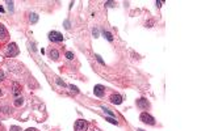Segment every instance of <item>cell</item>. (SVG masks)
Instances as JSON below:
<instances>
[{
  "label": "cell",
  "instance_id": "e0dca14e",
  "mask_svg": "<svg viewBox=\"0 0 197 131\" xmlns=\"http://www.w3.org/2000/svg\"><path fill=\"white\" fill-rule=\"evenodd\" d=\"M96 58H97V60L100 62L101 64H104V60H103V59H101V57H100V55H96Z\"/></svg>",
  "mask_w": 197,
  "mask_h": 131
},
{
  "label": "cell",
  "instance_id": "d4e9b609",
  "mask_svg": "<svg viewBox=\"0 0 197 131\" xmlns=\"http://www.w3.org/2000/svg\"><path fill=\"white\" fill-rule=\"evenodd\" d=\"M138 131H143V130H141V129H139V130H138Z\"/></svg>",
  "mask_w": 197,
  "mask_h": 131
},
{
  "label": "cell",
  "instance_id": "9c48e42d",
  "mask_svg": "<svg viewBox=\"0 0 197 131\" xmlns=\"http://www.w3.org/2000/svg\"><path fill=\"white\" fill-rule=\"evenodd\" d=\"M49 54H50V58H53L54 60H57V59L59 58V52H58L57 50H55V49H51Z\"/></svg>",
  "mask_w": 197,
  "mask_h": 131
},
{
  "label": "cell",
  "instance_id": "5bb4252c",
  "mask_svg": "<svg viewBox=\"0 0 197 131\" xmlns=\"http://www.w3.org/2000/svg\"><path fill=\"white\" fill-rule=\"evenodd\" d=\"M66 58L71 60V59H74V54H72L71 51H67V52H66Z\"/></svg>",
  "mask_w": 197,
  "mask_h": 131
},
{
  "label": "cell",
  "instance_id": "7402d4cb",
  "mask_svg": "<svg viewBox=\"0 0 197 131\" xmlns=\"http://www.w3.org/2000/svg\"><path fill=\"white\" fill-rule=\"evenodd\" d=\"M162 3H163V1H156V5L160 7V5H162Z\"/></svg>",
  "mask_w": 197,
  "mask_h": 131
},
{
  "label": "cell",
  "instance_id": "d6986e66",
  "mask_svg": "<svg viewBox=\"0 0 197 131\" xmlns=\"http://www.w3.org/2000/svg\"><path fill=\"white\" fill-rule=\"evenodd\" d=\"M11 131H20V129L16 126H13V127H11Z\"/></svg>",
  "mask_w": 197,
  "mask_h": 131
},
{
  "label": "cell",
  "instance_id": "cb8c5ba5",
  "mask_svg": "<svg viewBox=\"0 0 197 131\" xmlns=\"http://www.w3.org/2000/svg\"><path fill=\"white\" fill-rule=\"evenodd\" d=\"M0 96H1V91H0Z\"/></svg>",
  "mask_w": 197,
  "mask_h": 131
},
{
  "label": "cell",
  "instance_id": "7a4b0ae2",
  "mask_svg": "<svg viewBox=\"0 0 197 131\" xmlns=\"http://www.w3.org/2000/svg\"><path fill=\"white\" fill-rule=\"evenodd\" d=\"M88 129V123L83 119H79L75 122V131H87Z\"/></svg>",
  "mask_w": 197,
  "mask_h": 131
},
{
  "label": "cell",
  "instance_id": "ba28073f",
  "mask_svg": "<svg viewBox=\"0 0 197 131\" xmlns=\"http://www.w3.org/2000/svg\"><path fill=\"white\" fill-rule=\"evenodd\" d=\"M7 35H8V33H7L5 28H4V26H3L1 24H0V39H5Z\"/></svg>",
  "mask_w": 197,
  "mask_h": 131
},
{
  "label": "cell",
  "instance_id": "7c38bea8",
  "mask_svg": "<svg viewBox=\"0 0 197 131\" xmlns=\"http://www.w3.org/2000/svg\"><path fill=\"white\" fill-rule=\"evenodd\" d=\"M30 21H32V22H37V21H38V16L36 15V13L30 15Z\"/></svg>",
  "mask_w": 197,
  "mask_h": 131
},
{
  "label": "cell",
  "instance_id": "52a82bcc",
  "mask_svg": "<svg viewBox=\"0 0 197 131\" xmlns=\"http://www.w3.org/2000/svg\"><path fill=\"white\" fill-rule=\"evenodd\" d=\"M110 102L114 104V105H120L122 102V97H121L120 94H113V96L110 97Z\"/></svg>",
  "mask_w": 197,
  "mask_h": 131
},
{
  "label": "cell",
  "instance_id": "44dd1931",
  "mask_svg": "<svg viewBox=\"0 0 197 131\" xmlns=\"http://www.w3.org/2000/svg\"><path fill=\"white\" fill-rule=\"evenodd\" d=\"M113 4H114L113 1H108V3H107V5H108V7H113Z\"/></svg>",
  "mask_w": 197,
  "mask_h": 131
},
{
  "label": "cell",
  "instance_id": "3957f363",
  "mask_svg": "<svg viewBox=\"0 0 197 131\" xmlns=\"http://www.w3.org/2000/svg\"><path fill=\"white\" fill-rule=\"evenodd\" d=\"M49 38H50L51 41H54V42H62L63 41V35H62L61 33H58V32H50L49 33Z\"/></svg>",
  "mask_w": 197,
  "mask_h": 131
},
{
  "label": "cell",
  "instance_id": "277c9868",
  "mask_svg": "<svg viewBox=\"0 0 197 131\" xmlns=\"http://www.w3.org/2000/svg\"><path fill=\"white\" fill-rule=\"evenodd\" d=\"M141 121L144 123H149V124H155V119L147 113H142L141 114Z\"/></svg>",
  "mask_w": 197,
  "mask_h": 131
},
{
  "label": "cell",
  "instance_id": "30bf717a",
  "mask_svg": "<svg viewBox=\"0 0 197 131\" xmlns=\"http://www.w3.org/2000/svg\"><path fill=\"white\" fill-rule=\"evenodd\" d=\"M20 93H21V91H20L19 84L15 83V84H13V94H15V96H17V94H20Z\"/></svg>",
  "mask_w": 197,
  "mask_h": 131
},
{
  "label": "cell",
  "instance_id": "4fadbf2b",
  "mask_svg": "<svg viewBox=\"0 0 197 131\" xmlns=\"http://www.w3.org/2000/svg\"><path fill=\"white\" fill-rule=\"evenodd\" d=\"M105 121H108V122H110V123H113V124H118V122L116 121V118H110V117H108Z\"/></svg>",
  "mask_w": 197,
  "mask_h": 131
},
{
  "label": "cell",
  "instance_id": "ffe728a7",
  "mask_svg": "<svg viewBox=\"0 0 197 131\" xmlns=\"http://www.w3.org/2000/svg\"><path fill=\"white\" fill-rule=\"evenodd\" d=\"M70 88H71V89L74 91V92H78V88H76V87H74V85H70Z\"/></svg>",
  "mask_w": 197,
  "mask_h": 131
},
{
  "label": "cell",
  "instance_id": "2e32d148",
  "mask_svg": "<svg viewBox=\"0 0 197 131\" xmlns=\"http://www.w3.org/2000/svg\"><path fill=\"white\" fill-rule=\"evenodd\" d=\"M103 110L105 111V113H108V114H109V116H112V117H114V114H113V113H112V111H110L109 109H107V107H103Z\"/></svg>",
  "mask_w": 197,
  "mask_h": 131
},
{
  "label": "cell",
  "instance_id": "8fae6325",
  "mask_svg": "<svg viewBox=\"0 0 197 131\" xmlns=\"http://www.w3.org/2000/svg\"><path fill=\"white\" fill-rule=\"evenodd\" d=\"M103 34H104V37L107 38L108 41H113V35H112L109 32H105V30H104V32H103Z\"/></svg>",
  "mask_w": 197,
  "mask_h": 131
},
{
  "label": "cell",
  "instance_id": "ac0fdd59",
  "mask_svg": "<svg viewBox=\"0 0 197 131\" xmlns=\"http://www.w3.org/2000/svg\"><path fill=\"white\" fill-rule=\"evenodd\" d=\"M0 80H4V72L0 71Z\"/></svg>",
  "mask_w": 197,
  "mask_h": 131
},
{
  "label": "cell",
  "instance_id": "6da1fadb",
  "mask_svg": "<svg viewBox=\"0 0 197 131\" xmlns=\"http://www.w3.org/2000/svg\"><path fill=\"white\" fill-rule=\"evenodd\" d=\"M7 57H16L19 54V49H17V45L16 43H9L8 47H7V51H5Z\"/></svg>",
  "mask_w": 197,
  "mask_h": 131
},
{
  "label": "cell",
  "instance_id": "9a60e30c",
  "mask_svg": "<svg viewBox=\"0 0 197 131\" xmlns=\"http://www.w3.org/2000/svg\"><path fill=\"white\" fill-rule=\"evenodd\" d=\"M21 104H22V98H17V100L15 101V105H16V106H20Z\"/></svg>",
  "mask_w": 197,
  "mask_h": 131
},
{
  "label": "cell",
  "instance_id": "603a6c76",
  "mask_svg": "<svg viewBox=\"0 0 197 131\" xmlns=\"http://www.w3.org/2000/svg\"><path fill=\"white\" fill-rule=\"evenodd\" d=\"M26 131H36L34 129H29V130H26Z\"/></svg>",
  "mask_w": 197,
  "mask_h": 131
},
{
  "label": "cell",
  "instance_id": "5b68a950",
  "mask_svg": "<svg viewBox=\"0 0 197 131\" xmlns=\"http://www.w3.org/2000/svg\"><path fill=\"white\" fill-rule=\"evenodd\" d=\"M93 92H95V96H97V97H103L105 94V89L103 85H96L93 88Z\"/></svg>",
  "mask_w": 197,
  "mask_h": 131
},
{
  "label": "cell",
  "instance_id": "8992f818",
  "mask_svg": "<svg viewBox=\"0 0 197 131\" xmlns=\"http://www.w3.org/2000/svg\"><path fill=\"white\" fill-rule=\"evenodd\" d=\"M137 105H138V107H141V109H147V107H149V102H147L146 98H139V100L137 101Z\"/></svg>",
  "mask_w": 197,
  "mask_h": 131
}]
</instances>
